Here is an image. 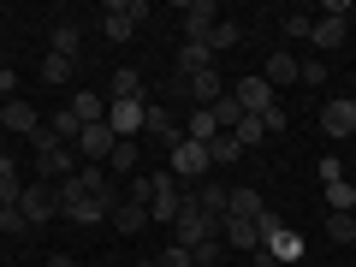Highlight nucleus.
Returning <instances> with one entry per match:
<instances>
[{
	"label": "nucleus",
	"mask_w": 356,
	"mask_h": 267,
	"mask_svg": "<svg viewBox=\"0 0 356 267\" xmlns=\"http://www.w3.org/2000/svg\"><path fill=\"white\" fill-rule=\"evenodd\" d=\"M143 131H149V137H161L166 149L184 137V131H178V119H172V107H154V102H149V125H143Z\"/></svg>",
	"instance_id": "nucleus-22"
},
{
	"label": "nucleus",
	"mask_w": 356,
	"mask_h": 267,
	"mask_svg": "<svg viewBox=\"0 0 356 267\" xmlns=\"http://www.w3.org/2000/svg\"><path fill=\"white\" fill-rule=\"evenodd\" d=\"M178 214H184V191H178V178L161 166V172H149V220L172 226Z\"/></svg>",
	"instance_id": "nucleus-3"
},
{
	"label": "nucleus",
	"mask_w": 356,
	"mask_h": 267,
	"mask_svg": "<svg viewBox=\"0 0 356 267\" xmlns=\"http://www.w3.org/2000/svg\"><path fill=\"white\" fill-rule=\"evenodd\" d=\"M178 131H184L191 143H214V137H220V125H214V113H208V107H191V113L178 119Z\"/></svg>",
	"instance_id": "nucleus-19"
},
{
	"label": "nucleus",
	"mask_w": 356,
	"mask_h": 267,
	"mask_svg": "<svg viewBox=\"0 0 356 267\" xmlns=\"http://www.w3.org/2000/svg\"><path fill=\"white\" fill-rule=\"evenodd\" d=\"M344 30H350L344 18H327V13H321L315 24H309V42H315V54H327V48H344Z\"/></svg>",
	"instance_id": "nucleus-16"
},
{
	"label": "nucleus",
	"mask_w": 356,
	"mask_h": 267,
	"mask_svg": "<svg viewBox=\"0 0 356 267\" xmlns=\"http://www.w3.org/2000/svg\"><path fill=\"white\" fill-rule=\"evenodd\" d=\"M184 95H191L196 107H214L220 95H226V77L220 72H196V77H184Z\"/></svg>",
	"instance_id": "nucleus-14"
},
{
	"label": "nucleus",
	"mask_w": 356,
	"mask_h": 267,
	"mask_svg": "<svg viewBox=\"0 0 356 267\" xmlns=\"http://www.w3.org/2000/svg\"><path fill=\"white\" fill-rule=\"evenodd\" d=\"M196 72H214V48L208 42H178V77H196Z\"/></svg>",
	"instance_id": "nucleus-15"
},
{
	"label": "nucleus",
	"mask_w": 356,
	"mask_h": 267,
	"mask_svg": "<svg viewBox=\"0 0 356 267\" xmlns=\"http://www.w3.org/2000/svg\"><path fill=\"white\" fill-rule=\"evenodd\" d=\"M0 166H13V154H6V149H0Z\"/></svg>",
	"instance_id": "nucleus-44"
},
{
	"label": "nucleus",
	"mask_w": 356,
	"mask_h": 267,
	"mask_svg": "<svg viewBox=\"0 0 356 267\" xmlns=\"http://www.w3.org/2000/svg\"><path fill=\"white\" fill-rule=\"evenodd\" d=\"M232 102H238L243 113H255V119H261L267 107H280V102H273V83H267L261 72H255V77H238V83H232Z\"/></svg>",
	"instance_id": "nucleus-9"
},
{
	"label": "nucleus",
	"mask_w": 356,
	"mask_h": 267,
	"mask_svg": "<svg viewBox=\"0 0 356 267\" xmlns=\"http://www.w3.org/2000/svg\"><path fill=\"white\" fill-rule=\"evenodd\" d=\"M321 77H327V65H321V54H315V60H297V83H321Z\"/></svg>",
	"instance_id": "nucleus-39"
},
{
	"label": "nucleus",
	"mask_w": 356,
	"mask_h": 267,
	"mask_svg": "<svg viewBox=\"0 0 356 267\" xmlns=\"http://www.w3.org/2000/svg\"><path fill=\"white\" fill-rule=\"evenodd\" d=\"M220 243H226V250H238V255H255V250H261V232H255V220H232V214H226Z\"/></svg>",
	"instance_id": "nucleus-12"
},
{
	"label": "nucleus",
	"mask_w": 356,
	"mask_h": 267,
	"mask_svg": "<svg viewBox=\"0 0 356 267\" xmlns=\"http://www.w3.org/2000/svg\"><path fill=\"white\" fill-rule=\"evenodd\" d=\"M267 83H273V89H280V83H297V54H285V48H273V54H267Z\"/></svg>",
	"instance_id": "nucleus-23"
},
{
	"label": "nucleus",
	"mask_w": 356,
	"mask_h": 267,
	"mask_svg": "<svg viewBox=\"0 0 356 267\" xmlns=\"http://www.w3.org/2000/svg\"><path fill=\"white\" fill-rule=\"evenodd\" d=\"M143 125H149V102H107V131L119 143H137Z\"/></svg>",
	"instance_id": "nucleus-6"
},
{
	"label": "nucleus",
	"mask_w": 356,
	"mask_h": 267,
	"mask_svg": "<svg viewBox=\"0 0 356 267\" xmlns=\"http://www.w3.org/2000/svg\"><path fill=\"white\" fill-rule=\"evenodd\" d=\"M220 226H226V220H214V214H202V208L184 202V214L172 220V243H178V250H196V243L220 238Z\"/></svg>",
	"instance_id": "nucleus-4"
},
{
	"label": "nucleus",
	"mask_w": 356,
	"mask_h": 267,
	"mask_svg": "<svg viewBox=\"0 0 356 267\" xmlns=\"http://www.w3.org/2000/svg\"><path fill=\"white\" fill-rule=\"evenodd\" d=\"M18 214H24L30 226H48V220L60 214V196H54V184L30 178V184H24V196H18Z\"/></svg>",
	"instance_id": "nucleus-5"
},
{
	"label": "nucleus",
	"mask_w": 356,
	"mask_h": 267,
	"mask_svg": "<svg viewBox=\"0 0 356 267\" xmlns=\"http://www.w3.org/2000/svg\"><path fill=\"white\" fill-rule=\"evenodd\" d=\"M208 161H214V166H232V161H243V149H238V137H232V131H220V137L208 143Z\"/></svg>",
	"instance_id": "nucleus-27"
},
{
	"label": "nucleus",
	"mask_w": 356,
	"mask_h": 267,
	"mask_svg": "<svg viewBox=\"0 0 356 267\" xmlns=\"http://www.w3.org/2000/svg\"><path fill=\"white\" fill-rule=\"evenodd\" d=\"M107 102H143V77L131 72V65L113 72V95H107Z\"/></svg>",
	"instance_id": "nucleus-25"
},
{
	"label": "nucleus",
	"mask_w": 356,
	"mask_h": 267,
	"mask_svg": "<svg viewBox=\"0 0 356 267\" xmlns=\"http://www.w3.org/2000/svg\"><path fill=\"white\" fill-rule=\"evenodd\" d=\"M143 18H149V6H143V0H113V6H107L102 13V30H107V42H131V30L143 24Z\"/></svg>",
	"instance_id": "nucleus-7"
},
{
	"label": "nucleus",
	"mask_w": 356,
	"mask_h": 267,
	"mask_svg": "<svg viewBox=\"0 0 356 267\" xmlns=\"http://www.w3.org/2000/svg\"><path fill=\"white\" fill-rule=\"evenodd\" d=\"M154 267H196V255L172 243V250H161V255H154Z\"/></svg>",
	"instance_id": "nucleus-38"
},
{
	"label": "nucleus",
	"mask_w": 356,
	"mask_h": 267,
	"mask_svg": "<svg viewBox=\"0 0 356 267\" xmlns=\"http://www.w3.org/2000/svg\"><path fill=\"white\" fill-rule=\"evenodd\" d=\"M107 178H137V143H119L113 161H107Z\"/></svg>",
	"instance_id": "nucleus-26"
},
{
	"label": "nucleus",
	"mask_w": 356,
	"mask_h": 267,
	"mask_svg": "<svg viewBox=\"0 0 356 267\" xmlns=\"http://www.w3.org/2000/svg\"><path fill=\"white\" fill-rule=\"evenodd\" d=\"M327 208H332V214H350V208H356V184H344V178L327 184Z\"/></svg>",
	"instance_id": "nucleus-34"
},
{
	"label": "nucleus",
	"mask_w": 356,
	"mask_h": 267,
	"mask_svg": "<svg viewBox=\"0 0 356 267\" xmlns=\"http://www.w3.org/2000/svg\"><path fill=\"white\" fill-rule=\"evenodd\" d=\"M178 18H184V42H208V30L220 24V6L214 0H191V6H178Z\"/></svg>",
	"instance_id": "nucleus-11"
},
{
	"label": "nucleus",
	"mask_w": 356,
	"mask_h": 267,
	"mask_svg": "<svg viewBox=\"0 0 356 267\" xmlns=\"http://www.w3.org/2000/svg\"><path fill=\"white\" fill-rule=\"evenodd\" d=\"M0 232H30V220L18 208H0Z\"/></svg>",
	"instance_id": "nucleus-41"
},
{
	"label": "nucleus",
	"mask_w": 356,
	"mask_h": 267,
	"mask_svg": "<svg viewBox=\"0 0 356 267\" xmlns=\"http://www.w3.org/2000/svg\"><path fill=\"white\" fill-rule=\"evenodd\" d=\"M309 24H315V18H303V13H291V18H285V36H309Z\"/></svg>",
	"instance_id": "nucleus-42"
},
{
	"label": "nucleus",
	"mask_w": 356,
	"mask_h": 267,
	"mask_svg": "<svg viewBox=\"0 0 356 267\" xmlns=\"http://www.w3.org/2000/svg\"><path fill=\"white\" fill-rule=\"evenodd\" d=\"M54 54H65V60H77V48H83V36H77V24H54Z\"/></svg>",
	"instance_id": "nucleus-29"
},
{
	"label": "nucleus",
	"mask_w": 356,
	"mask_h": 267,
	"mask_svg": "<svg viewBox=\"0 0 356 267\" xmlns=\"http://www.w3.org/2000/svg\"><path fill=\"white\" fill-rule=\"evenodd\" d=\"M208 166H214V161H208V143H191V137L172 143V161H166V172H172V178H202Z\"/></svg>",
	"instance_id": "nucleus-8"
},
{
	"label": "nucleus",
	"mask_w": 356,
	"mask_h": 267,
	"mask_svg": "<svg viewBox=\"0 0 356 267\" xmlns=\"http://www.w3.org/2000/svg\"><path fill=\"white\" fill-rule=\"evenodd\" d=\"M350 250H356V243H350Z\"/></svg>",
	"instance_id": "nucleus-45"
},
{
	"label": "nucleus",
	"mask_w": 356,
	"mask_h": 267,
	"mask_svg": "<svg viewBox=\"0 0 356 267\" xmlns=\"http://www.w3.org/2000/svg\"><path fill=\"white\" fill-rule=\"evenodd\" d=\"M6 131H18V137H36V131H42V113L24 102V95H18V102H6Z\"/></svg>",
	"instance_id": "nucleus-17"
},
{
	"label": "nucleus",
	"mask_w": 356,
	"mask_h": 267,
	"mask_svg": "<svg viewBox=\"0 0 356 267\" xmlns=\"http://www.w3.org/2000/svg\"><path fill=\"white\" fill-rule=\"evenodd\" d=\"M113 149H119V137L107 131V119H102V125H83V137H77V161L107 166V161H113Z\"/></svg>",
	"instance_id": "nucleus-10"
},
{
	"label": "nucleus",
	"mask_w": 356,
	"mask_h": 267,
	"mask_svg": "<svg viewBox=\"0 0 356 267\" xmlns=\"http://www.w3.org/2000/svg\"><path fill=\"white\" fill-rule=\"evenodd\" d=\"M208 113H214V125H220V131H232V125H238V119H243V107L232 102V89H226V95H220V102L208 107Z\"/></svg>",
	"instance_id": "nucleus-33"
},
{
	"label": "nucleus",
	"mask_w": 356,
	"mask_h": 267,
	"mask_svg": "<svg viewBox=\"0 0 356 267\" xmlns=\"http://www.w3.org/2000/svg\"><path fill=\"white\" fill-rule=\"evenodd\" d=\"M18 196H24V178H18V166H0V208H18Z\"/></svg>",
	"instance_id": "nucleus-30"
},
{
	"label": "nucleus",
	"mask_w": 356,
	"mask_h": 267,
	"mask_svg": "<svg viewBox=\"0 0 356 267\" xmlns=\"http://www.w3.org/2000/svg\"><path fill=\"white\" fill-rule=\"evenodd\" d=\"M267 255H273V261H303V238H297V232H285L280 243H267Z\"/></svg>",
	"instance_id": "nucleus-36"
},
{
	"label": "nucleus",
	"mask_w": 356,
	"mask_h": 267,
	"mask_svg": "<svg viewBox=\"0 0 356 267\" xmlns=\"http://www.w3.org/2000/svg\"><path fill=\"white\" fill-rule=\"evenodd\" d=\"M238 36H243V30L232 24V18H220V24L208 30V48H214V54H226V48H238Z\"/></svg>",
	"instance_id": "nucleus-31"
},
{
	"label": "nucleus",
	"mask_w": 356,
	"mask_h": 267,
	"mask_svg": "<svg viewBox=\"0 0 356 267\" xmlns=\"http://www.w3.org/2000/svg\"><path fill=\"white\" fill-rule=\"evenodd\" d=\"M72 65H77V60H65V54H54V48H48V60H42V77H48V83H65V77H72Z\"/></svg>",
	"instance_id": "nucleus-37"
},
{
	"label": "nucleus",
	"mask_w": 356,
	"mask_h": 267,
	"mask_svg": "<svg viewBox=\"0 0 356 267\" xmlns=\"http://www.w3.org/2000/svg\"><path fill=\"white\" fill-rule=\"evenodd\" d=\"M30 149H36V178H42V184H60V178H72L77 166H83V161L72 154V143H60L48 125L30 137Z\"/></svg>",
	"instance_id": "nucleus-2"
},
{
	"label": "nucleus",
	"mask_w": 356,
	"mask_h": 267,
	"mask_svg": "<svg viewBox=\"0 0 356 267\" xmlns=\"http://www.w3.org/2000/svg\"><path fill=\"white\" fill-rule=\"evenodd\" d=\"M226 214H232V220H255V214H267V202H261V191L238 184V191L226 196Z\"/></svg>",
	"instance_id": "nucleus-20"
},
{
	"label": "nucleus",
	"mask_w": 356,
	"mask_h": 267,
	"mask_svg": "<svg viewBox=\"0 0 356 267\" xmlns=\"http://www.w3.org/2000/svg\"><path fill=\"white\" fill-rule=\"evenodd\" d=\"M54 196H60V214L65 220H77V226H95V220H107L113 214V202H107V196H95V191H83V178H60V184H54Z\"/></svg>",
	"instance_id": "nucleus-1"
},
{
	"label": "nucleus",
	"mask_w": 356,
	"mask_h": 267,
	"mask_svg": "<svg viewBox=\"0 0 356 267\" xmlns=\"http://www.w3.org/2000/svg\"><path fill=\"white\" fill-rule=\"evenodd\" d=\"M255 232H261V250H267V243H280V238H285L291 226H285V220L273 214V208H267V214H255Z\"/></svg>",
	"instance_id": "nucleus-32"
},
{
	"label": "nucleus",
	"mask_w": 356,
	"mask_h": 267,
	"mask_svg": "<svg viewBox=\"0 0 356 267\" xmlns=\"http://www.w3.org/2000/svg\"><path fill=\"white\" fill-rule=\"evenodd\" d=\"M327 238L332 243H356V214H327Z\"/></svg>",
	"instance_id": "nucleus-35"
},
{
	"label": "nucleus",
	"mask_w": 356,
	"mask_h": 267,
	"mask_svg": "<svg viewBox=\"0 0 356 267\" xmlns=\"http://www.w3.org/2000/svg\"><path fill=\"white\" fill-rule=\"evenodd\" d=\"M226 184H196V191L191 196H184V202H191V208H202V214H214V220H226Z\"/></svg>",
	"instance_id": "nucleus-18"
},
{
	"label": "nucleus",
	"mask_w": 356,
	"mask_h": 267,
	"mask_svg": "<svg viewBox=\"0 0 356 267\" xmlns=\"http://www.w3.org/2000/svg\"><path fill=\"white\" fill-rule=\"evenodd\" d=\"M48 267H72V261H65V255H54V261H48Z\"/></svg>",
	"instance_id": "nucleus-43"
},
{
	"label": "nucleus",
	"mask_w": 356,
	"mask_h": 267,
	"mask_svg": "<svg viewBox=\"0 0 356 267\" xmlns=\"http://www.w3.org/2000/svg\"><path fill=\"white\" fill-rule=\"evenodd\" d=\"M232 137H238V149H255V143L267 137V125H261V119H255V113H243L238 125H232Z\"/></svg>",
	"instance_id": "nucleus-28"
},
{
	"label": "nucleus",
	"mask_w": 356,
	"mask_h": 267,
	"mask_svg": "<svg viewBox=\"0 0 356 267\" xmlns=\"http://www.w3.org/2000/svg\"><path fill=\"white\" fill-rule=\"evenodd\" d=\"M107 220H113V226L125 232V238H131V232H143V226H154V220H149V208H143V202H125V196L113 202V214H107Z\"/></svg>",
	"instance_id": "nucleus-21"
},
{
	"label": "nucleus",
	"mask_w": 356,
	"mask_h": 267,
	"mask_svg": "<svg viewBox=\"0 0 356 267\" xmlns=\"http://www.w3.org/2000/svg\"><path fill=\"white\" fill-rule=\"evenodd\" d=\"M72 113L83 119V125H102V119H107V102H102V95H89V89H77V95H72Z\"/></svg>",
	"instance_id": "nucleus-24"
},
{
	"label": "nucleus",
	"mask_w": 356,
	"mask_h": 267,
	"mask_svg": "<svg viewBox=\"0 0 356 267\" xmlns=\"http://www.w3.org/2000/svg\"><path fill=\"white\" fill-rule=\"evenodd\" d=\"M6 102H18V72L0 65V107H6Z\"/></svg>",
	"instance_id": "nucleus-40"
},
{
	"label": "nucleus",
	"mask_w": 356,
	"mask_h": 267,
	"mask_svg": "<svg viewBox=\"0 0 356 267\" xmlns=\"http://www.w3.org/2000/svg\"><path fill=\"white\" fill-rule=\"evenodd\" d=\"M321 131H327V137H356V102H327L321 107Z\"/></svg>",
	"instance_id": "nucleus-13"
}]
</instances>
